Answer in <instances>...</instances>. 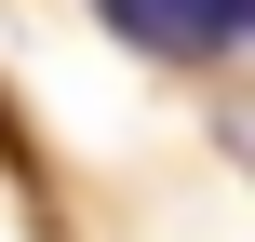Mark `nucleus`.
Wrapping results in <instances>:
<instances>
[{
  "label": "nucleus",
  "mask_w": 255,
  "mask_h": 242,
  "mask_svg": "<svg viewBox=\"0 0 255 242\" xmlns=\"http://www.w3.org/2000/svg\"><path fill=\"white\" fill-rule=\"evenodd\" d=\"M94 13H108L121 40H148V54H229L255 0H94Z\"/></svg>",
  "instance_id": "f257e3e1"
}]
</instances>
